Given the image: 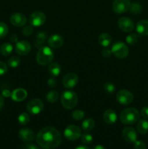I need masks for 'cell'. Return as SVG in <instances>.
<instances>
[{
    "instance_id": "6da1fadb",
    "label": "cell",
    "mask_w": 148,
    "mask_h": 149,
    "mask_svg": "<svg viewBox=\"0 0 148 149\" xmlns=\"http://www.w3.org/2000/svg\"><path fill=\"white\" fill-rule=\"evenodd\" d=\"M36 141L42 148L52 149L60 145L62 135L55 128L52 127H45L38 132Z\"/></svg>"
},
{
    "instance_id": "7a4b0ae2",
    "label": "cell",
    "mask_w": 148,
    "mask_h": 149,
    "mask_svg": "<svg viewBox=\"0 0 148 149\" xmlns=\"http://www.w3.org/2000/svg\"><path fill=\"white\" fill-rule=\"evenodd\" d=\"M55 57L53 51L50 47L46 46H43L39 48L36 55V61L41 65H49L52 62Z\"/></svg>"
},
{
    "instance_id": "3957f363",
    "label": "cell",
    "mask_w": 148,
    "mask_h": 149,
    "mask_svg": "<svg viewBox=\"0 0 148 149\" xmlns=\"http://www.w3.org/2000/svg\"><path fill=\"white\" fill-rule=\"evenodd\" d=\"M140 113L134 108H128L121 112L120 115V122L124 125H133L139 120Z\"/></svg>"
},
{
    "instance_id": "277c9868",
    "label": "cell",
    "mask_w": 148,
    "mask_h": 149,
    "mask_svg": "<svg viewBox=\"0 0 148 149\" xmlns=\"http://www.w3.org/2000/svg\"><path fill=\"white\" fill-rule=\"evenodd\" d=\"M61 103L65 109L71 110L74 109L78 103V96L73 91H65L61 95Z\"/></svg>"
},
{
    "instance_id": "5b68a950",
    "label": "cell",
    "mask_w": 148,
    "mask_h": 149,
    "mask_svg": "<svg viewBox=\"0 0 148 149\" xmlns=\"http://www.w3.org/2000/svg\"><path fill=\"white\" fill-rule=\"evenodd\" d=\"M112 53L118 58L123 59L129 55V47L125 43L122 42H116L112 46Z\"/></svg>"
},
{
    "instance_id": "8992f818",
    "label": "cell",
    "mask_w": 148,
    "mask_h": 149,
    "mask_svg": "<svg viewBox=\"0 0 148 149\" xmlns=\"http://www.w3.org/2000/svg\"><path fill=\"white\" fill-rule=\"evenodd\" d=\"M28 111L32 115H36L40 113L44 109V103L41 100L38 98L33 99L28 103L26 106Z\"/></svg>"
},
{
    "instance_id": "52a82bcc",
    "label": "cell",
    "mask_w": 148,
    "mask_h": 149,
    "mask_svg": "<svg viewBox=\"0 0 148 149\" xmlns=\"http://www.w3.org/2000/svg\"><path fill=\"white\" fill-rule=\"evenodd\" d=\"M46 20V15L40 11L34 12L29 17V23L33 27H39L42 26L45 23Z\"/></svg>"
},
{
    "instance_id": "ba28073f",
    "label": "cell",
    "mask_w": 148,
    "mask_h": 149,
    "mask_svg": "<svg viewBox=\"0 0 148 149\" xmlns=\"http://www.w3.org/2000/svg\"><path fill=\"white\" fill-rule=\"evenodd\" d=\"M116 100L120 104L126 106L132 103L133 100V95L129 90H120L116 95Z\"/></svg>"
},
{
    "instance_id": "9c48e42d",
    "label": "cell",
    "mask_w": 148,
    "mask_h": 149,
    "mask_svg": "<svg viewBox=\"0 0 148 149\" xmlns=\"http://www.w3.org/2000/svg\"><path fill=\"white\" fill-rule=\"evenodd\" d=\"M130 0H115L113 3V10L117 14H123L129 10Z\"/></svg>"
},
{
    "instance_id": "30bf717a",
    "label": "cell",
    "mask_w": 148,
    "mask_h": 149,
    "mask_svg": "<svg viewBox=\"0 0 148 149\" xmlns=\"http://www.w3.org/2000/svg\"><path fill=\"white\" fill-rule=\"evenodd\" d=\"M64 135L69 141H76L81 136V131L75 125H69L65 128Z\"/></svg>"
},
{
    "instance_id": "8fae6325",
    "label": "cell",
    "mask_w": 148,
    "mask_h": 149,
    "mask_svg": "<svg viewBox=\"0 0 148 149\" xmlns=\"http://www.w3.org/2000/svg\"><path fill=\"white\" fill-rule=\"evenodd\" d=\"M78 82V77L75 73H69L64 77L62 84L65 88H73Z\"/></svg>"
},
{
    "instance_id": "7c38bea8",
    "label": "cell",
    "mask_w": 148,
    "mask_h": 149,
    "mask_svg": "<svg viewBox=\"0 0 148 149\" xmlns=\"http://www.w3.org/2000/svg\"><path fill=\"white\" fill-rule=\"evenodd\" d=\"M119 29L124 32H131L134 29V24L131 19L127 17H120L118 22Z\"/></svg>"
},
{
    "instance_id": "4fadbf2b",
    "label": "cell",
    "mask_w": 148,
    "mask_h": 149,
    "mask_svg": "<svg viewBox=\"0 0 148 149\" xmlns=\"http://www.w3.org/2000/svg\"><path fill=\"white\" fill-rule=\"evenodd\" d=\"M15 52L20 55H26L31 50V45L27 41H20L15 45Z\"/></svg>"
},
{
    "instance_id": "5bb4252c",
    "label": "cell",
    "mask_w": 148,
    "mask_h": 149,
    "mask_svg": "<svg viewBox=\"0 0 148 149\" xmlns=\"http://www.w3.org/2000/svg\"><path fill=\"white\" fill-rule=\"evenodd\" d=\"M10 22L12 24L16 27H22L27 22V17L22 13H14L10 17Z\"/></svg>"
},
{
    "instance_id": "9a60e30c",
    "label": "cell",
    "mask_w": 148,
    "mask_h": 149,
    "mask_svg": "<svg viewBox=\"0 0 148 149\" xmlns=\"http://www.w3.org/2000/svg\"><path fill=\"white\" fill-rule=\"evenodd\" d=\"M123 139L129 143H134L137 139V133L133 127H128L123 129L122 132Z\"/></svg>"
},
{
    "instance_id": "2e32d148",
    "label": "cell",
    "mask_w": 148,
    "mask_h": 149,
    "mask_svg": "<svg viewBox=\"0 0 148 149\" xmlns=\"http://www.w3.org/2000/svg\"><path fill=\"white\" fill-rule=\"evenodd\" d=\"M18 137L23 142H30L34 139L35 134L33 131L28 128H23L19 131Z\"/></svg>"
},
{
    "instance_id": "e0dca14e",
    "label": "cell",
    "mask_w": 148,
    "mask_h": 149,
    "mask_svg": "<svg viewBox=\"0 0 148 149\" xmlns=\"http://www.w3.org/2000/svg\"><path fill=\"white\" fill-rule=\"evenodd\" d=\"M63 38L58 34H54L48 39V45L53 49H58L63 45Z\"/></svg>"
},
{
    "instance_id": "ac0fdd59",
    "label": "cell",
    "mask_w": 148,
    "mask_h": 149,
    "mask_svg": "<svg viewBox=\"0 0 148 149\" xmlns=\"http://www.w3.org/2000/svg\"><path fill=\"white\" fill-rule=\"evenodd\" d=\"M28 93L25 89L17 88L11 93V97L16 102H21L27 97Z\"/></svg>"
},
{
    "instance_id": "d6986e66",
    "label": "cell",
    "mask_w": 148,
    "mask_h": 149,
    "mask_svg": "<svg viewBox=\"0 0 148 149\" xmlns=\"http://www.w3.org/2000/svg\"><path fill=\"white\" fill-rule=\"evenodd\" d=\"M103 120L108 125H113L117 120V114L112 109H107L103 114Z\"/></svg>"
},
{
    "instance_id": "ffe728a7",
    "label": "cell",
    "mask_w": 148,
    "mask_h": 149,
    "mask_svg": "<svg viewBox=\"0 0 148 149\" xmlns=\"http://www.w3.org/2000/svg\"><path fill=\"white\" fill-rule=\"evenodd\" d=\"M136 30L139 35L148 36V20H139L136 26Z\"/></svg>"
},
{
    "instance_id": "44dd1931",
    "label": "cell",
    "mask_w": 148,
    "mask_h": 149,
    "mask_svg": "<svg viewBox=\"0 0 148 149\" xmlns=\"http://www.w3.org/2000/svg\"><path fill=\"white\" fill-rule=\"evenodd\" d=\"M46 39H47V34L46 33L43 31L39 32L36 34V37H35L34 42H33V45L36 48H40L43 47L44 44L46 42Z\"/></svg>"
},
{
    "instance_id": "7402d4cb",
    "label": "cell",
    "mask_w": 148,
    "mask_h": 149,
    "mask_svg": "<svg viewBox=\"0 0 148 149\" xmlns=\"http://www.w3.org/2000/svg\"><path fill=\"white\" fill-rule=\"evenodd\" d=\"M98 42L102 47H107L110 46L112 42V37L109 33H103L100 35L98 38Z\"/></svg>"
},
{
    "instance_id": "603a6c76",
    "label": "cell",
    "mask_w": 148,
    "mask_h": 149,
    "mask_svg": "<svg viewBox=\"0 0 148 149\" xmlns=\"http://www.w3.org/2000/svg\"><path fill=\"white\" fill-rule=\"evenodd\" d=\"M136 130L138 132L142 135H145L148 132V121L146 119H141L138 122L136 125Z\"/></svg>"
},
{
    "instance_id": "cb8c5ba5",
    "label": "cell",
    "mask_w": 148,
    "mask_h": 149,
    "mask_svg": "<svg viewBox=\"0 0 148 149\" xmlns=\"http://www.w3.org/2000/svg\"><path fill=\"white\" fill-rule=\"evenodd\" d=\"M48 71H49L50 75H52V77H58L61 73V66L57 63H52L49 65Z\"/></svg>"
},
{
    "instance_id": "d4e9b609",
    "label": "cell",
    "mask_w": 148,
    "mask_h": 149,
    "mask_svg": "<svg viewBox=\"0 0 148 149\" xmlns=\"http://www.w3.org/2000/svg\"><path fill=\"white\" fill-rule=\"evenodd\" d=\"M95 127V122L93 119H86L82 122L81 127L86 132H89L92 130Z\"/></svg>"
},
{
    "instance_id": "484cf974",
    "label": "cell",
    "mask_w": 148,
    "mask_h": 149,
    "mask_svg": "<svg viewBox=\"0 0 148 149\" xmlns=\"http://www.w3.org/2000/svg\"><path fill=\"white\" fill-rule=\"evenodd\" d=\"M13 50L12 45L10 43L6 42L4 43L0 47V53L3 55V56H8L12 53Z\"/></svg>"
},
{
    "instance_id": "4316f807",
    "label": "cell",
    "mask_w": 148,
    "mask_h": 149,
    "mask_svg": "<svg viewBox=\"0 0 148 149\" xmlns=\"http://www.w3.org/2000/svg\"><path fill=\"white\" fill-rule=\"evenodd\" d=\"M138 40H139V36L134 33H129L126 37V43L129 45H131V46L136 45L137 43Z\"/></svg>"
},
{
    "instance_id": "83f0119b",
    "label": "cell",
    "mask_w": 148,
    "mask_h": 149,
    "mask_svg": "<svg viewBox=\"0 0 148 149\" xmlns=\"http://www.w3.org/2000/svg\"><path fill=\"white\" fill-rule=\"evenodd\" d=\"M46 100L49 103H54L58 100L59 98V93L57 91H55V90H52V91L49 92V93L46 94Z\"/></svg>"
},
{
    "instance_id": "f1b7e54d",
    "label": "cell",
    "mask_w": 148,
    "mask_h": 149,
    "mask_svg": "<svg viewBox=\"0 0 148 149\" xmlns=\"http://www.w3.org/2000/svg\"><path fill=\"white\" fill-rule=\"evenodd\" d=\"M7 63L10 68H15L20 64V58L17 56H12L8 60Z\"/></svg>"
},
{
    "instance_id": "f546056e",
    "label": "cell",
    "mask_w": 148,
    "mask_h": 149,
    "mask_svg": "<svg viewBox=\"0 0 148 149\" xmlns=\"http://www.w3.org/2000/svg\"><path fill=\"white\" fill-rule=\"evenodd\" d=\"M30 116L27 113H22L18 116V122L21 125H26L30 122Z\"/></svg>"
},
{
    "instance_id": "4dcf8cb0",
    "label": "cell",
    "mask_w": 148,
    "mask_h": 149,
    "mask_svg": "<svg viewBox=\"0 0 148 149\" xmlns=\"http://www.w3.org/2000/svg\"><path fill=\"white\" fill-rule=\"evenodd\" d=\"M129 10H130V13L131 14L138 15L142 11V6L138 3H133V4H131Z\"/></svg>"
},
{
    "instance_id": "1f68e13d",
    "label": "cell",
    "mask_w": 148,
    "mask_h": 149,
    "mask_svg": "<svg viewBox=\"0 0 148 149\" xmlns=\"http://www.w3.org/2000/svg\"><path fill=\"white\" fill-rule=\"evenodd\" d=\"M84 115H85V113H84V111H83L75 110L72 113V117L73 119H74L75 120L79 121L84 119Z\"/></svg>"
},
{
    "instance_id": "d6a6232c",
    "label": "cell",
    "mask_w": 148,
    "mask_h": 149,
    "mask_svg": "<svg viewBox=\"0 0 148 149\" xmlns=\"http://www.w3.org/2000/svg\"><path fill=\"white\" fill-rule=\"evenodd\" d=\"M81 141L84 144H90L93 141V137L90 134L84 133L81 135Z\"/></svg>"
},
{
    "instance_id": "836d02e7",
    "label": "cell",
    "mask_w": 148,
    "mask_h": 149,
    "mask_svg": "<svg viewBox=\"0 0 148 149\" xmlns=\"http://www.w3.org/2000/svg\"><path fill=\"white\" fill-rule=\"evenodd\" d=\"M8 26L6 23L0 22V39L4 38L8 33Z\"/></svg>"
},
{
    "instance_id": "e575fe53",
    "label": "cell",
    "mask_w": 148,
    "mask_h": 149,
    "mask_svg": "<svg viewBox=\"0 0 148 149\" xmlns=\"http://www.w3.org/2000/svg\"><path fill=\"white\" fill-rule=\"evenodd\" d=\"M104 90L107 93L113 94V93H114V92L115 91V87L114 84H112V83L107 82L104 84Z\"/></svg>"
},
{
    "instance_id": "d590c367",
    "label": "cell",
    "mask_w": 148,
    "mask_h": 149,
    "mask_svg": "<svg viewBox=\"0 0 148 149\" xmlns=\"http://www.w3.org/2000/svg\"><path fill=\"white\" fill-rule=\"evenodd\" d=\"M33 26H32L31 25H30V26H25V27L23 29V31H22L23 35L26 36H30V35L32 34V33H33Z\"/></svg>"
},
{
    "instance_id": "8d00e7d4",
    "label": "cell",
    "mask_w": 148,
    "mask_h": 149,
    "mask_svg": "<svg viewBox=\"0 0 148 149\" xmlns=\"http://www.w3.org/2000/svg\"><path fill=\"white\" fill-rule=\"evenodd\" d=\"M135 149H146V145L142 141H136L134 142Z\"/></svg>"
},
{
    "instance_id": "74e56055",
    "label": "cell",
    "mask_w": 148,
    "mask_h": 149,
    "mask_svg": "<svg viewBox=\"0 0 148 149\" xmlns=\"http://www.w3.org/2000/svg\"><path fill=\"white\" fill-rule=\"evenodd\" d=\"M7 72V65L2 61H0V76L4 75Z\"/></svg>"
},
{
    "instance_id": "f35d334b",
    "label": "cell",
    "mask_w": 148,
    "mask_h": 149,
    "mask_svg": "<svg viewBox=\"0 0 148 149\" xmlns=\"http://www.w3.org/2000/svg\"><path fill=\"white\" fill-rule=\"evenodd\" d=\"M141 116H142L145 119H148V107L146 106V107H143L141 110L140 112Z\"/></svg>"
},
{
    "instance_id": "ab89813d",
    "label": "cell",
    "mask_w": 148,
    "mask_h": 149,
    "mask_svg": "<svg viewBox=\"0 0 148 149\" xmlns=\"http://www.w3.org/2000/svg\"><path fill=\"white\" fill-rule=\"evenodd\" d=\"M112 51L110 50V49H103L102 52V55L103 57H104V58H110V57H111L112 55Z\"/></svg>"
},
{
    "instance_id": "60d3db41",
    "label": "cell",
    "mask_w": 148,
    "mask_h": 149,
    "mask_svg": "<svg viewBox=\"0 0 148 149\" xmlns=\"http://www.w3.org/2000/svg\"><path fill=\"white\" fill-rule=\"evenodd\" d=\"M57 84V81L55 80V78H50L48 80V85L50 87H55V85Z\"/></svg>"
},
{
    "instance_id": "b9f144b4",
    "label": "cell",
    "mask_w": 148,
    "mask_h": 149,
    "mask_svg": "<svg viewBox=\"0 0 148 149\" xmlns=\"http://www.w3.org/2000/svg\"><path fill=\"white\" fill-rule=\"evenodd\" d=\"M23 149H39V148L35 144H27L23 146Z\"/></svg>"
},
{
    "instance_id": "7bdbcfd3",
    "label": "cell",
    "mask_w": 148,
    "mask_h": 149,
    "mask_svg": "<svg viewBox=\"0 0 148 149\" xmlns=\"http://www.w3.org/2000/svg\"><path fill=\"white\" fill-rule=\"evenodd\" d=\"M3 95L4 97H9V96H11V93H10V92L9 90H4L3 92Z\"/></svg>"
},
{
    "instance_id": "ee69618b",
    "label": "cell",
    "mask_w": 148,
    "mask_h": 149,
    "mask_svg": "<svg viewBox=\"0 0 148 149\" xmlns=\"http://www.w3.org/2000/svg\"><path fill=\"white\" fill-rule=\"evenodd\" d=\"M4 98L1 95H0V109H2L3 106H4Z\"/></svg>"
},
{
    "instance_id": "f6af8a7d",
    "label": "cell",
    "mask_w": 148,
    "mask_h": 149,
    "mask_svg": "<svg viewBox=\"0 0 148 149\" xmlns=\"http://www.w3.org/2000/svg\"><path fill=\"white\" fill-rule=\"evenodd\" d=\"M93 149H105V148L101 145H97V146H95L93 148Z\"/></svg>"
},
{
    "instance_id": "bcb514c9",
    "label": "cell",
    "mask_w": 148,
    "mask_h": 149,
    "mask_svg": "<svg viewBox=\"0 0 148 149\" xmlns=\"http://www.w3.org/2000/svg\"><path fill=\"white\" fill-rule=\"evenodd\" d=\"M75 149H90L89 147L85 146H79L76 147Z\"/></svg>"
}]
</instances>
